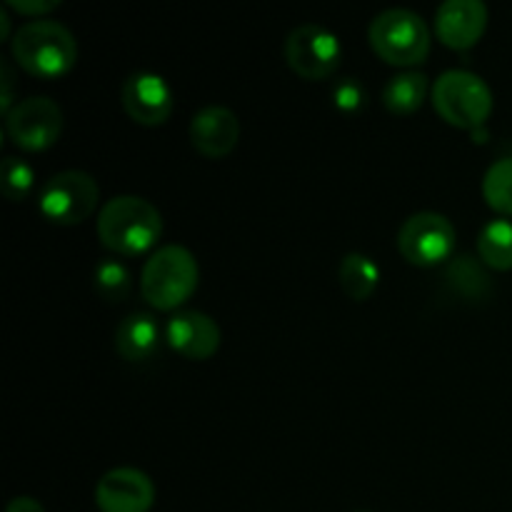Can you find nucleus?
<instances>
[{
	"label": "nucleus",
	"instance_id": "nucleus-11",
	"mask_svg": "<svg viewBox=\"0 0 512 512\" xmlns=\"http://www.w3.org/2000/svg\"><path fill=\"white\" fill-rule=\"evenodd\" d=\"M123 108L135 123L160 125L173 113V90L163 75L153 70H138L128 75L120 90Z\"/></svg>",
	"mask_w": 512,
	"mask_h": 512
},
{
	"label": "nucleus",
	"instance_id": "nucleus-10",
	"mask_svg": "<svg viewBox=\"0 0 512 512\" xmlns=\"http://www.w3.org/2000/svg\"><path fill=\"white\" fill-rule=\"evenodd\" d=\"M155 503V485L145 470L118 465L95 485V505L100 512H148Z\"/></svg>",
	"mask_w": 512,
	"mask_h": 512
},
{
	"label": "nucleus",
	"instance_id": "nucleus-12",
	"mask_svg": "<svg viewBox=\"0 0 512 512\" xmlns=\"http://www.w3.org/2000/svg\"><path fill=\"white\" fill-rule=\"evenodd\" d=\"M165 340L170 343V348L178 350L185 358L205 360L220 348L223 333H220L218 323L208 313L178 310L165 323Z\"/></svg>",
	"mask_w": 512,
	"mask_h": 512
},
{
	"label": "nucleus",
	"instance_id": "nucleus-20",
	"mask_svg": "<svg viewBox=\"0 0 512 512\" xmlns=\"http://www.w3.org/2000/svg\"><path fill=\"white\" fill-rule=\"evenodd\" d=\"M93 283L100 298H105L108 303H118V300L128 298L133 278H130V270L125 268V263H120L118 258H103L95 265Z\"/></svg>",
	"mask_w": 512,
	"mask_h": 512
},
{
	"label": "nucleus",
	"instance_id": "nucleus-22",
	"mask_svg": "<svg viewBox=\"0 0 512 512\" xmlns=\"http://www.w3.org/2000/svg\"><path fill=\"white\" fill-rule=\"evenodd\" d=\"M35 173L33 165L25 163L18 155L3 158V193L8 200H23L33 190Z\"/></svg>",
	"mask_w": 512,
	"mask_h": 512
},
{
	"label": "nucleus",
	"instance_id": "nucleus-19",
	"mask_svg": "<svg viewBox=\"0 0 512 512\" xmlns=\"http://www.w3.org/2000/svg\"><path fill=\"white\" fill-rule=\"evenodd\" d=\"M340 285H343L345 295L353 300H365L375 290L380 280V268L375 260L365 253H348L340 260L338 268Z\"/></svg>",
	"mask_w": 512,
	"mask_h": 512
},
{
	"label": "nucleus",
	"instance_id": "nucleus-25",
	"mask_svg": "<svg viewBox=\"0 0 512 512\" xmlns=\"http://www.w3.org/2000/svg\"><path fill=\"white\" fill-rule=\"evenodd\" d=\"M0 70H3V98H0V108H3V115L13 108V73H10L8 60L3 58L0 63Z\"/></svg>",
	"mask_w": 512,
	"mask_h": 512
},
{
	"label": "nucleus",
	"instance_id": "nucleus-26",
	"mask_svg": "<svg viewBox=\"0 0 512 512\" xmlns=\"http://www.w3.org/2000/svg\"><path fill=\"white\" fill-rule=\"evenodd\" d=\"M5 512H45V508L38 500L30 498V495H18V498L10 500Z\"/></svg>",
	"mask_w": 512,
	"mask_h": 512
},
{
	"label": "nucleus",
	"instance_id": "nucleus-1",
	"mask_svg": "<svg viewBox=\"0 0 512 512\" xmlns=\"http://www.w3.org/2000/svg\"><path fill=\"white\" fill-rule=\"evenodd\" d=\"M98 238L105 248L123 255L145 253L163 235V215L140 195H115L100 208Z\"/></svg>",
	"mask_w": 512,
	"mask_h": 512
},
{
	"label": "nucleus",
	"instance_id": "nucleus-15",
	"mask_svg": "<svg viewBox=\"0 0 512 512\" xmlns=\"http://www.w3.org/2000/svg\"><path fill=\"white\" fill-rule=\"evenodd\" d=\"M160 338H163V330L153 315L130 313L115 328V350L130 363H140L158 353Z\"/></svg>",
	"mask_w": 512,
	"mask_h": 512
},
{
	"label": "nucleus",
	"instance_id": "nucleus-9",
	"mask_svg": "<svg viewBox=\"0 0 512 512\" xmlns=\"http://www.w3.org/2000/svg\"><path fill=\"white\" fill-rule=\"evenodd\" d=\"M5 130L18 148L45 150L63 133V110L48 95H30L5 113Z\"/></svg>",
	"mask_w": 512,
	"mask_h": 512
},
{
	"label": "nucleus",
	"instance_id": "nucleus-23",
	"mask_svg": "<svg viewBox=\"0 0 512 512\" xmlns=\"http://www.w3.org/2000/svg\"><path fill=\"white\" fill-rule=\"evenodd\" d=\"M365 88L363 83H358L355 78H343L335 83L333 88V103L338 110H345V113H355L365 105Z\"/></svg>",
	"mask_w": 512,
	"mask_h": 512
},
{
	"label": "nucleus",
	"instance_id": "nucleus-5",
	"mask_svg": "<svg viewBox=\"0 0 512 512\" xmlns=\"http://www.w3.org/2000/svg\"><path fill=\"white\" fill-rule=\"evenodd\" d=\"M433 105L440 118L455 128L478 130L493 110V93L478 73L465 68H450L435 78Z\"/></svg>",
	"mask_w": 512,
	"mask_h": 512
},
{
	"label": "nucleus",
	"instance_id": "nucleus-6",
	"mask_svg": "<svg viewBox=\"0 0 512 512\" xmlns=\"http://www.w3.org/2000/svg\"><path fill=\"white\" fill-rule=\"evenodd\" d=\"M100 200L98 180L85 170H60L50 175L38 193V208L50 223H83Z\"/></svg>",
	"mask_w": 512,
	"mask_h": 512
},
{
	"label": "nucleus",
	"instance_id": "nucleus-24",
	"mask_svg": "<svg viewBox=\"0 0 512 512\" xmlns=\"http://www.w3.org/2000/svg\"><path fill=\"white\" fill-rule=\"evenodd\" d=\"M8 8H15L18 13H25V15H43V13H50V10H55L60 5V0H8Z\"/></svg>",
	"mask_w": 512,
	"mask_h": 512
},
{
	"label": "nucleus",
	"instance_id": "nucleus-13",
	"mask_svg": "<svg viewBox=\"0 0 512 512\" xmlns=\"http://www.w3.org/2000/svg\"><path fill=\"white\" fill-rule=\"evenodd\" d=\"M488 25V5L483 0H445L435 10V33L448 48H473Z\"/></svg>",
	"mask_w": 512,
	"mask_h": 512
},
{
	"label": "nucleus",
	"instance_id": "nucleus-2",
	"mask_svg": "<svg viewBox=\"0 0 512 512\" xmlns=\"http://www.w3.org/2000/svg\"><path fill=\"white\" fill-rule=\"evenodd\" d=\"M10 50L20 68L38 78L65 75L78 60V40L60 20L38 18L20 25L10 40Z\"/></svg>",
	"mask_w": 512,
	"mask_h": 512
},
{
	"label": "nucleus",
	"instance_id": "nucleus-7",
	"mask_svg": "<svg viewBox=\"0 0 512 512\" xmlns=\"http://www.w3.org/2000/svg\"><path fill=\"white\" fill-rule=\"evenodd\" d=\"M458 233L448 215L435 210L413 213L398 230V250L413 265H438L453 255Z\"/></svg>",
	"mask_w": 512,
	"mask_h": 512
},
{
	"label": "nucleus",
	"instance_id": "nucleus-4",
	"mask_svg": "<svg viewBox=\"0 0 512 512\" xmlns=\"http://www.w3.org/2000/svg\"><path fill=\"white\" fill-rule=\"evenodd\" d=\"M370 45L390 65H418L430 53V28L410 8L380 10L368 28Z\"/></svg>",
	"mask_w": 512,
	"mask_h": 512
},
{
	"label": "nucleus",
	"instance_id": "nucleus-28",
	"mask_svg": "<svg viewBox=\"0 0 512 512\" xmlns=\"http://www.w3.org/2000/svg\"><path fill=\"white\" fill-rule=\"evenodd\" d=\"M358 512H365V510H358Z\"/></svg>",
	"mask_w": 512,
	"mask_h": 512
},
{
	"label": "nucleus",
	"instance_id": "nucleus-14",
	"mask_svg": "<svg viewBox=\"0 0 512 512\" xmlns=\"http://www.w3.org/2000/svg\"><path fill=\"white\" fill-rule=\"evenodd\" d=\"M190 140L208 158H223L238 145L240 120L228 105H205L190 120Z\"/></svg>",
	"mask_w": 512,
	"mask_h": 512
},
{
	"label": "nucleus",
	"instance_id": "nucleus-27",
	"mask_svg": "<svg viewBox=\"0 0 512 512\" xmlns=\"http://www.w3.org/2000/svg\"><path fill=\"white\" fill-rule=\"evenodd\" d=\"M0 25H3V33H0V38H8V30H10V18H8V5H3L0 8Z\"/></svg>",
	"mask_w": 512,
	"mask_h": 512
},
{
	"label": "nucleus",
	"instance_id": "nucleus-3",
	"mask_svg": "<svg viewBox=\"0 0 512 512\" xmlns=\"http://www.w3.org/2000/svg\"><path fill=\"white\" fill-rule=\"evenodd\" d=\"M200 268L195 255L185 245H160L143 265L140 290L143 298L158 310H173L198 288Z\"/></svg>",
	"mask_w": 512,
	"mask_h": 512
},
{
	"label": "nucleus",
	"instance_id": "nucleus-17",
	"mask_svg": "<svg viewBox=\"0 0 512 512\" xmlns=\"http://www.w3.org/2000/svg\"><path fill=\"white\" fill-rule=\"evenodd\" d=\"M445 280H448V288L453 290L458 298L485 300L490 293V275L485 273L480 260L468 253L453 258V263L445 270Z\"/></svg>",
	"mask_w": 512,
	"mask_h": 512
},
{
	"label": "nucleus",
	"instance_id": "nucleus-21",
	"mask_svg": "<svg viewBox=\"0 0 512 512\" xmlns=\"http://www.w3.org/2000/svg\"><path fill=\"white\" fill-rule=\"evenodd\" d=\"M483 195L490 208L512 215V158H500L485 170Z\"/></svg>",
	"mask_w": 512,
	"mask_h": 512
},
{
	"label": "nucleus",
	"instance_id": "nucleus-8",
	"mask_svg": "<svg viewBox=\"0 0 512 512\" xmlns=\"http://www.w3.org/2000/svg\"><path fill=\"white\" fill-rule=\"evenodd\" d=\"M340 38L320 23H300L285 40V58L298 75L308 80L328 78L340 65Z\"/></svg>",
	"mask_w": 512,
	"mask_h": 512
},
{
	"label": "nucleus",
	"instance_id": "nucleus-16",
	"mask_svg": "<svg viewBox=\"0 0 512 512\" xmlns=\"http://www.w3.org/2000/svg\"><path fill=\"white\" fill-rule=\"evenodd\" d=\"M425 95H428V75L423 70H403L385 83L383 103L390 113L408 115L423 105Z\"/></svg>",
	"mask_w": 512,
	"mask_h": 512
},
{
	"label": "nucleus",
	"instance_id": "nucleus-18",
	"mask_svg": "<svg viewBox=\"0 0 512 512\" xmlns=\"http://www.w3.org/2000/svg\"><path fill=\"white\" fill-rule=\"evenodd\" d=\"M478 253L485 265L495 270L512 268V220L495 218L478 233Z\"/></svg>",
	"mask_w": 512,
	"mask_h": 512
}]
</instances>
